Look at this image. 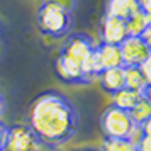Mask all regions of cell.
<instances>
[{"label": "cell", "mask_w": 151, "mask_h": 151, "mask_svg": "<svg viewBox=\"0 0 151 151\" xmlns=\"http://www.w3.org/2000/svg\"><path fill=\"white\" fill-rule=\"evenodd\" d=\"M100 127L105 137H119V139H129L132 131L136 129V124L127 110L110 105L104 110L100 117Z\"/></svg>", "instance_id": "obj_3"}, {"label": "cell", "mask_w": 151, "mask_h": 151, "mask_svg": "<svg viewBox=\"0 0 151 151\" xmlns=\"http://www.w3.org/2000/svg\"><path fill=\"white\" fill-rule=\"evenodd\" d=\"M141 97H143L141 92H136V90H131V88H126V87H124V88H121L119 92H116V93L112 95V105L129 112V110L139 102Z\"/></svg>", "instance_id": "obj_12"}, {"label": "cell", "mask_w": 151, "mask_h": 151, "mask_svg": "<svg viewBox=\"0 0 151 151\" xmlns=\"http://www.w3.org/2000/svg\"><path fill=\"white\" fill-rule=\"evenodd\" d=\"M127 36L129 34L126 29V21L112 17V15H104L102 22H100V41H102V44L119 46Z\"/></svg>", "instance_id": "obj_7"}, {"label": "cell", "mask_w": 151, "mask_h": 151, "mask_svg": "<svg viewBox=\"0 0 151 151\" xmlns=\"http://www.w3.org/2000/svg\"><path fill=\"white\" fill-rule=\"evenodd\" d=\"M7 134H9V126L0 121V151H4L5 143H7Z\"/></svg>", "instance_id": "obj_19"}, {"label": "cell", "mask_w": 151, "mask_h": 151, "mask_svg": "<svg viewBox=\"0 0 151 151\" xmlns=\"http://www.w3.org/2000/svg\"><path fill=\"white\" fill-rule=\"evenodd\" d=\"M119 49H121L124 66H139L151 53L141 36H127L119 44Z\"/></svg>", "instance_id": "obj_5"}, {"label": "cell", "mask_w": 151, "mask_h": 151, "mask_svg": "<svg viewBox=\"0 0 151 151\" xmlns=\"http://www.w3.org/2000/svg\"><path fill=\"white\" fill-rule=\"evenodd\" d=\"M95 60L100 71L107 68H121L122 65V56H121V49L119 46L114 44H102L95 46Z\"/></svg>", "instance_id": "obj_9"}, {"label": "cell", "mask_w": 151, "mask_h": 151, "mask_svg": "<svg viewBox=\"0 0 151 151\" xmlns=\"http://www.w3.org/2000/svg\"><path fill=\"white\" fill-rule=\"evenodd\" d=\"M141 37L144 39V42L148 44V48H150V51H151V24L148 26V29L143 32V36H141Z\"/></svg>", "instance_id": "obj_22"}, {"label": "cell", "mask_w": 151, "mask_h": 151, "mask_svg": "<svg viewBox=\"0 0 151 151\" xmlns=\"http://www.w3.org/2000/svg\"><path fill=\"white\" fill-rule=\"evenodd\" d=\"M42 144L37 141L34 132L27 124H14L9 126L7 143L4 151H39Z\"/></svg>", "instance_id": "obj_4"}, {"label": "cell", "mask_w": 151, "mask_h": 151, "mask_svg": "<svg viewBox=\"0 0 151 151\" xmlns=\"http://www.w3.org/2000/svg\"><path fill=\"white\" fill-rule=\"evenodd\" d=\"M151 24V15L144 14L143 10H136L126 19V29L129 36H143V32Z\"/></svg>", "instance_id": "obj_13"}, {"label": "cell", "mask_w": 151, "mask_h": 151, "mask_svg": "<svg viewBox=\"0 0 151 151\" xmlns=\"http://www.w3.org/2000/svg\"><path fill=\"white\" fill-rule=\"evenodd\" d=\"M97 80H99L100 88H102L105 93L114 95L116 92L124 88V66H121V68L102 70V71L97 75Z\"/></svg>", "instance_id": "obj_10"}, {"label": "cell", "mask_w": 151, "mask_h": 151, "mask_svg": "<svg viewBox=\"0 0 151 151\" xmlns=\"http://www.w3.org/2000/svg\"><path fill=\"white\" fill-rule=\"evenodd\" d=\"M93 51H95V46H93V42H92V39H90L88 36L73 34L68 41L65 42V46L61 48L60 55L66 56V58L73 60V61H76L78 65L83 66V63L92 56Z\"/></svg>", "instance_id": "obj_6"}, {"label": "cell", "mask_w": 151, "mask_h": 151, "mask_svg": "<svg viewBox=\"0 0 151 151\" xmlns=\"http://www.w3.org/2000/svg\"><path fill=\"white\" fill-rule=\"evenodd\" d=\"M124 87L136 90V92H143L144 90L146 80H144L139 66H124Z\"/></svg>", "instance_id": "obj_14"}, {"label": "cell", "mask_w": 151, "mask_h": 151, "mask_svg": "<svg viewBox=\"0 0 151 151\" xmlns=\"http://www.w3.org/2000/svg\"><path fill=\"white\" fill-rule=\"evenodd\" d=\"M37 27L44 36L61 37L71 27V10L55 0H46L37 10Z\"/></svg>", "instance_id": "obj_2"}, {"label": "cell", "mask_w": 151, "mask_h": 151, "mask_svg": "<svg viewBox=\"0 0 151 151\" xmlns=\"http://www.w3.org/2000/svg\"><path fill=\"white\" fill-rule=\"evenodd\" d=\"M136 151H151V136H141L136 143Z\"/></svg>", "instance_id": "obj_18"}, {"label": "cell", "mask_w": 151, "mask_h": 151, "mask_svg": "<svg viewBox=\"0 0 151 151\" xmlns=\"http://www.w3.org/2000/svg\"><path fill=\"white\" fill-rule=\"evenodd\" d=\"M4 110H5V99H4L2 93H0V117H2V114H4Z\"/></svg>", "instance_id": "obj_24"}, {"label": "cell", "mask_w": 151, "mask_h": 151, "mask_svg": "<svg viewBox=\"0 0 151 151\" xmlns=\"http://www.w3.org/2000/svg\"><path fill=\"white\" fill-rule=\"evenodd\" d=\"M141 93H143V97L151 104V85H146V87H144V90L141 92Z\"/></svg>", "instance_id": "obj_23"}, {"label": "cell", "mask_w": 151, "mask_h": 151, "mask_svg": "<svg viewBox=\"0 0 151 151\" xmlns=\"http://www.w3.org/2000/svg\"><path fill=\"white\" fill-rule=\"evenodd\" d=\"M56 73L61 78L65 83H78V85H83V83H90V80L85 76L82 70V65H78L76 61L70 60L66 56L60 55L58 60H56Z\"/></svg>", "instance_id": "obj_8"}, {"label": "cell", "mask_w": 151, "mask_h": 151, "mask_svg": "<svg viewBox=\"0 0 151 151\" xmlns=\"http://www.w3.org/2000/svg\"><path fill=\"white\" fill-rule=\"evenodd\" d=\"M139 68H141V73H143L144 80H146V85H151V53L148 55V58L139 65Z\"/></svg>", "instance_id": "obj_17"}, {"label": "cell", "mask_w": 151, "mask_h": 151, "mask_svg": "<svg viewBox=\"0 0 151 151\" xmlns=\"http://www.w3.org/2000/svg\"><path fill=\"white\" fill-rule=\"evenodd\" d=\"M139 127H141V132H143V136H151V116L144 121L143 124H139Z\"/></svg>", "instance_id": "obj_21"}, {"label": "cell", "mask_w": 151, "mask_h": 151, "mask_svg": "<svg viewBox=\"0 0 151 151\" xmlns=\"http://www.w3.org/2000/svg\"><path fill=\"white\" fill-rule=\"evenodd\" d=\"M131 117H132V121H134V124L136 126H139V124H143L148 117L151 116V104L144 99V97H141L139 99V102L132 107V109L129 110Z\"/></svg>", "instance_id": "obj_16"}, {"label": "cell", "mask_w": 151, "mask_h": 151, "mask_svg": "<svg viewBox=\"0 0 151 151\" xmlns=\"http://www.w3.org/2000/svg\"><path fill=\"white\" fill-rule=\"evenodd\" d=\"M27 126L41 144L56 146L75 136L78 114L66 97L56 92H46L31 104Z\"/></svg>", "instance_id": "obj_1"}, {"label": "cell", "mask_w": 151, "mask_h": 151, "mask_svg": "<svg viewBox=\"0 0 151 151\" xmlns=\"http://www.w3.org/2000/svg\"><path fill=\"white\" fill-rule=\"evenodd\" d=\"M136 10H139L137 0H107L105 4V15H112L122 21H126Z\"/></svg>", "instance_id": "obj_11"}, {"label": "cell", "mask_w": 151, "mask_h": 151, "mask_svg": "<svg viewBox=\"0 0 151 151\" xmlns=\"http://www.w3.org/2000/svg\"><path fill=\"white\" fill-rule=\"evenodd\" d=\"M137 5H139V10L151 15V0H137Z\"/></svg>", "instance_id": "obj_20"}, {"label": "cell", "mask_w": 151, "mask_h": 151, "mask_svg": "<svg viewBox=\"0 0 151 151\" xmlns=\"http://www.w3.org/2000/svg\"><path fill=\"white\" fill-rule=\"evenodd\" d=\"M100 151H136V144L131 139H119V137H105Z\"/></svg>", "instance_id": "obj_15"}]
</instances>
